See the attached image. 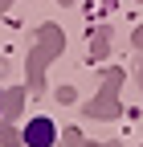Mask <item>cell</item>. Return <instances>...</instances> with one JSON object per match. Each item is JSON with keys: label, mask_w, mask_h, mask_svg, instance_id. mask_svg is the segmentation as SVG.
Here are the masks:
<instances>
[{"label": "cell", "mask_w": 143, "mask_h": 147, "mask_svg": "<svg viewBox=\"0 0 143 147\" xmlns=\"http://www.w3.org/2000/svg\"><path fill=\"white\" fill-rule=\"evenodd\" d=\"M21 139H25V147H53L57 143V123L49 115H33L21 127Z\"/></svg>", "instance_id": "1"}, {"label": "cell", "mask_w": 143, "mask_h": 147, "mask_svg": "<svg viewBox=\"0 0 143 147\" xmlns=\"http://www.w3.org/2000/svg\"><path fill=\"white\" fill-rule=\"evenodd\" d=\"M0 115H4V102H0Z\"/></svg>", "instance_id": "2"}]
</instances>
